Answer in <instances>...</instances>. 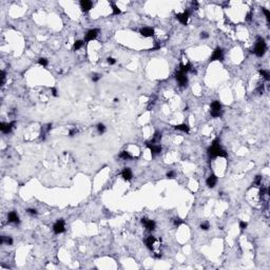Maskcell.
<instances>
[{
	"instance_id": "obj_32",
	"label": "cell",
	"mask_w": 270,
	"mask_h": 270,
	"mask_svg": "<svg viewBox=\"0 0 270 270\" xmlns=\"http://www.w3.org/2000/svg\"><path fill=\"white\" fill-rule=\"evenodd\" d=\"M263 13L265 14V16H266V18H267V20L269 21L270 20V12L267 10V9H263Z\"/></svg>"
},
{
	"instance_id": "obj_8",
	"label": "cell",
	"mask_w": 270,
	"mask_h": 270,
	"mask_svg": "<svg viewBox=\"0 0 270 270\" xmlns=\"http://www.w3.org/2000/svg\"><path fill=\"white\" fill-rule=\"evenodd\" d=\"M223 58H224V52H223V50H222L221 48H216V49L214 50V52H213L211 58H210V61H215V60L222 61Z\"/></svg>"
},
{
	"instance_id": "obj_14",
	"label": "cell",
	"mask_w": 270,
	"mask_h": 270,
	"mask_svg": "<svg viewBox=\"0 0 270 270\" xmlns=\"http://www.w3.org/2000/svg\"><path fill=\"white\" fill-rule=\"evenodd\" d=\"M92 7H93V4H92V2H91V1H89V0H81V1H80V8H81V11H82V12H85V13H87V12L91 11Z\"/></svg>"
},
{
	"instance_id": "obj_40",
	"label": "cell",
	"mask_w": 270,
	"mask_h": 270,
	"mask_svg": "<svg viewBox=\"0 0 270 270\" xmlns=\"http://www.w3.org/2000/svg\"><path fill=\"white\" fill-rule=\"evenodd\" d=\"M263 91H264V86L262 85V86H259V87L257 88V92H258V93H263Z\"/></svg>"
},
{
	"instance_id": "obj_29",
	"label": "cell",
	"mask_w": 270,
	"mask_h": 270,
	"mask_svg": "<svg viewBox=\"0 0 270 270\" xmlns=\"http://www.w3.org/2000/svg\"><path fill=\"white\" fill-rule=\"evenodd\" d=\"M209 228H210V225H209L208 222H204V223L200 224V229L201 230H208Z\"/></svg>"
},
{
	"instance_id": "obj_18",
	"label": "cell",
	"mask_w": 270,
	"mask_h": 270,
	"mask_svg": "<svg viewBox=\"0 0 270 270\" xmlns=\"http://www.w3.org/2000/svg\"><path fill=\"white\" fill-rule=\"evenodd\" d=\"M121 176L124 180H131L132 177H133V174H132V171L130 168H124L121 172Z\"/></svg>"
},
{
	"instance_id": "obj_4",
	"label": "cell",
	"mask_w": 270,
	"mask_h": 270,
	"mask_svg": "<svg viewBox=\"0 0 270 270\" xmlns=\"http://www.w3.org/2000/svg\"><path fill=\"white\" fill-rule=\"evenodd\" d=\"M53 230L56 234H60V233H63L65 231V224H64V221L61 219V220H58L54 226H53Z\"/></svg>"
},
{
	"instance_id": "obj_36",
	"label": "cell",
	"mask_w": 270,
	"mask_h": 270,
	"mask_svg": "<svg viewBox=\"0 0 270 270\" xmlns=\"http://www.w3.org/2000/svg\"><path fill=\"white\" fill-rule=\"evenodd\" d=\"M174 176H175L174 171H169V172L167 173V177H168V178H173Z\"/></svg>"
},
{
	"instance_id": "obj_19",
	"label": "cell",
	"mask_w": 270,
	"mask_h": 270,
	"mask_svg": "<svg viewBox=\"0 0 270 270\" xmlns=\"http://www.w3.org/2000/svg\"><path fill=\"white\" fill-rule=\"evenodd\" d=\"M174 129H175V130H178V131H183V132H186V133H189V131H190V128H189V126H188V124H186V123L177 124V126H175V127H174Z\"/></svg>"
},
{
	"instance_id": "obj_37",
	"label": "cell",
	"mask_w": 270,
	"mask_h": 270,
	"mask_svg": "<svg viewBox=\"0 0 270 270\" xmlns=\"http://www.w3.org/2000/svg\"><path fill=\"white\" fill-rule=\"evenodd\" d=\"M208 37H209L208 33H206V32H201V33H200V38H201V39H206V38H208Z\"/></svg>"
},
{
	"instance_id": "obj_20",
	"label": "cell",
	"mask_w": 270,
	"mask_h": 270,
	"mask_svg": "<svg viewBox=\"0 0 270 270\" xmlns=\"http://www.w3.org/2000/svg\"><path fill=\"white\" fill-rule=\"evenodd\" d=\"M0 244L13 245V238L11 236H1V238H0Z\"/></svg>"
},
{
	"instance_id": "obj_9",
	"label": "cell",
	"mask_w": 270,
	"mask_h": 270,
	"mask_svg": "<svg viewBox=\"0 0 270 270\" xmlns=\"http://www.w3.org/2000/svg\"><path fill=\"white\" fill-rule=\"evenodd\" d=\"M142 224H143V225L147 228V230H149V231H153V230H155V228H156L155 222L152 221V220H148V219H146V217H143V219H142Z\"/></svg>"
},
{
	"instance_id": "obj_11",
	"label": "cell",
	"mask_w": 270,
	"mask_h": 270,
	"mask_svg": "<svg viewBox=\"0 0 270 270\" xmlns=\"http://www.w3.org/2000/svg\"><path fill=\"white\" fill-rule=\"evenodd\" d=\"M98 33H99V30H97V29H93V30H90V31H89V32L86 34V38H85V41L89 42V41H92V40H94V39L97 37Z\"/></svg>"
},
{
	"instance_id": "obj_24",
	"label": "cell",
	"mask_w": 270,
	"mask_h": 270,
	"mask_svg": "<svg viewBox=\"0 0 270 270\" xmlns=\"http://www.w3.org/2000/svg\"><path fill=\"white\" fill-rule=\"evenodd\" d=\"M84 43H85V41H84V40H76V41H75V43H74V50H75V51L79 50V49L84 45Z\"/></svg>"
},
{
	"instance_id": "obj_30",
	"label": "cell",
	"mask_w": 270,
	"mask_h": 270,
	"mask_svg": "<svg viewBox=\"0 0 270 270\" xmlns=\"http://www.w3.org/2000/svg\"><path fill=\"white\" fill-rule=\"evenodd\" d=\"M247 226H248V224L246 222H240V229H241V231H244L247 228Z\"/></svg>"
},
{
	"instance_id": "obj_21",
	"label": "cell",
	"mask_w": 270,
	"mask_h": 270,
	"mask_svg": "<svg viewBox=\"0 0 270 270\" xmlns=\"http://www.w3.org/2000/svg\"><path fill=\"white\" fill-rule=\"evenodd\" d=\"M110 4H111V7H112V13H113V15H119V14L121 13V11L119 10V8H118L114 2H110Z\"/></svg>"
},
{
	"instance_id": "obj_34",
	"label": "cell",
	"mask_w": 270,
	"mask_h": 270,
	"mask_svg": "<svg viewBox=\"0 0 270 270\" xmlns=\"http://www.w3.org/2000/svg\"><path fill=\"white\" fill-rule=\"evenodd\" d=\"M107 61H108V63H109V64H111V65L116 63V59H114V58H112V57L107 58Z\"/></svg>"
},
{
	"instance_id": "obj_15",
	"label": "cell",
	"mask_w": 270,
	"mask_h": 270,
	"mask_svg": "<svg viewBox=\"0 0 270 270\" xmlns=\"http://www.w3.org/2000/svg\"><path fill=\"white\" fill-rule=\"evenodd\" d=\"M8 221H9V223H11V224H16V225L20 223L19 216L17 215V213H16L15 211H12V212L9 213V215H8Z\"/></svg>"
},
{
	"instance_id": "obj_13",
	"label": "cell",
	"mask_w": 270,
	"mask_h": 270,
	"mask_svg": "<svg viewBox=\"0 0 270 270\" xmlns=\"http://www.w3.org/2000/svg\"><path fill=\"white\" fill-rule=\"evenodd\" d=\"M139 33L144 37H152L154 35V29L153 28H149V27H145V28L141 29Z\"/></svg>"
},
{
	"instance_id": "obj_17",
	"label": "cell",
	"mask_w": 270,
	"mask_h": 270,
	"mask_svg": "<svg viewBox=\"0 0 270 270\" xmlns=\"http://www.w3.org/2000/svg\"><path fill=\"white\" fill-rule=\"evenodd\" d=\"M216 183H217V176H216L215 174H211V175L207 178V180H206V184H207V186H208L209 188H214L215 185H216Z\"/></svg>"
},
{
	"instance_id": "obj_2",
	"label": "cell",
	"mask_w": 270,
	"mask_h": 270,
	"mask_svg": "<svg viewBox=\"0 0 270 270\" xmlns=\"http://www.w3.org/2000/svg\"><path fill=\"white\" fill-rule=\"evenodd\" d=\"M266 49H267V46H266L265 40H264L263 38H258V39L256 40L255 48H254V51H253V52H254V54H255L257 57H262V56L265 54Z\"/></svg>"
},
{
	"instance_id": "obj_5",
	"label": "cell",
	"mask_w": 270,
	"mask_h": 270,
	"mask_svg": "<svg viewBox=\"0 0 270 270\" xmlns=\"http://www.w3.org/2000/svg\"><path fill=\"white\" fill-rule=\"evenodd\" d=\"M189 16H190V12H189V11H185L184 13H178V14L175 15L176 19H177L181 24H187V23H188Z\"/></svg>"
},
{
	"instance_id": "obj_22",
	"label": "cell",
	"mask_w": 270,
	"mask_h": 270,
	"mask_svg": "<svg viewBox=\"0 0 270 270\" xmlns=\"http://www.w3.org/2000/svg\"><path fill=\"white\" fill-rule=\"evenodd\" d=\"M119 157L120 158H122V159H132L133 157L130 155V153L129 152H127V151H121L120 152V154H119Z\"/></svg>"
},
{
	"instance_id": "obj_38",
	"label": "cell",
	"mask_w": 270,
	"mask_h": 270,
	"mask_svg": "<svg viewBox=\"0 0 270 270\" xmlns=\"http://www.w3.org/2000/svg\"><path fill=\"white\" fill-rule=\"evenodd\" d=\"M51 92H52V95L54 96V97H57L58 96V94H57V90H56V88H51Z\"/></svg>"
},
{
	"instance_id": "obj_35",
	"label": "cell",
	"mask_w": 270,
	"mask_h": 270,
	"mask_svg": "<svg viewBox=\"0 0 270 270\" xmlns=\"http://www.w3.org/2000/svg\"><path fill=\"white\" fill-rule=\"evenodd\" d=\"M27 212H28L30 215H36V214H37V211H36L35 209H28Z\"/></svg>"
},
{
	"instance_id": "obj_42",
	"label": "cell",
	"mask_w": 270,
	"mask_h": 270,
	"mask_svg": "<svg viewBox=\"0 0 270 270\" xmlns=\"http://www.w3.org/2000/svg\"><path fill=\"white\" fill-rule=\"evenodd\" d=\"M114 102H118V99H117V98H114Z\"/></svg>"
},
{
	"instance_id": "obj_33",
	"label": "cell",
	"mask_w": 270,
	"mask_h": 270,
	"mask_svg": "<svg viewBox=\"0 0 270 270\" xmlns=\"http://www.w3.org/2000/svg\"><path fill=\"white\" fill-rule=\"evenodd\" d=\"M262 183V176L261 175H257L255 177V180H254V185H261Z\"/></svg>"
},
{
	"instance_id": "obj_12",
	"label": "cell",
	"mask_w": 270,
	"mask_h": 270,
	"mask_svg": "<svg viewBox=\"0 0 270 270\" xmlns=\"http://www.w3.org/2000/svg\"><path fill=\"white\" fill-rule=\"evenodd\" d=\"M147 147L150 149L151 151V154L152 155H156V154H159L162 152V147L159 145H155V144H150V143H147Z\"/></svg>"
},
{
	"instance_id": "obj_28",
	"label": "cell",
	"mask_w": 270,
	"mask_h": 270,
	"mask_svg": "<svg viewBox=\"0 0 270 270\" xmlns=\"http://www.w3.org/2000/svg\"><path fill=\"white\" fill-rule=\"evenodd\" d=\"M173 224H174V226H175V227H179L180 225H183V224H184V221H183V220H180V219H178V217H176V219H174Z\"/></svg>"
},
{
	"instance_id": "obj_1",
	"label": "cell",
	"mask_w": 270,
	"mask_h": 270,
	"mask_svg": "<svg viewBox=\"0 0 270 270\" xmlns=\"http://www.w3.org/2000/svg\"><path fill=\"white\" fill-rule=\"evenodd\" d=\"M207 152L210 157H227V152L221 147L219 138H216L212 142V145H211V147L208 148Z\"/></svg>"
},
{
	"instance_id": "obj_10",
	"label": "cell",
	"mask_w": 270,
	"mask_h": 270,
	"mask_svg": "<svg viewBox=\"0 0 270 270\" xmlns=\"http://www.w3.org/2000/svg\"><path fill=\"white\" fill-rule=\"evenodd\" d=\"M16 124L15 121H12L10 123H6V122H1L0 123V130H1L3 133H10L13 129H14V126Z\"/></svg>"
},
{
	"instance_id": "obj_3",
	"label": "cell",
	"mask_w": 270,
	"mask_h": 270,
	"mask_svg": "<svg viewBox=\"0 0 270 270\" xmlns=\"http://www.w3.org/2000/svg\"><path fill=\"white\" fill-rule=\"evenodd\" d=\"M210 108H211L210 113L212 117H220L222 115V105L220 103V101L217 100L212 101L210 105Z\"/></svg>"
},
{
	"instance_id": "obj_39",
	"label": "cell",
	"mask_w": 270,
	"mask_h": 270,
	"mask_svg": "<svg viewBox=\"0 0 270 270\" xmlns=\"http://www.w3.org/2000/svg\"><path fill=\"white\" fill-rule=\"evenodd\" d=\"M4 79H6V72H4V71H1V85H3Z\"/></svg>"
},
{
	"instance_id": "obj_41",
	"label": "cell",
	"mask_w": 270,
	"mask_h": 270,
	"mask_svg": "<svg viewBox=\"0 0 270 270\" xmlns=\"http://www.w3.org/2000/svg\"><path fill=\"white\" fill-rule=\"evenodd\" d=\"M251 19V14H248L247 15V20H250Z\"/></svg>"
},
{
	"instance_id": "obj_16",
	"label": "cell",
	"mask_w": 270,
	"mask_h": 270,
	"mask_svg": "<svg viewBox=\"0 0 270 270\" xmlns=\"http://www.w3.org/2000/svg\"><path fill=\"white\" fill-rule=\"evenodd\" d=\"M179 71L181 72V73H184V74H187L188 72H194V70H193V68H192V65H191V63H180L179 64Z\"/></svg>"
},
{
	"instance_id": "obj_27",
	"label": "cell",
	"mask_w": 270,
	"mask_h": 270,
	"mask_svg": "<svg viewBox=\"0 0 270 270\" xmlns=\"http://www.w3.org/2000/svg\"><path fill=\"white\" fill-rule=\"evenodd\" d=\"M100 78H101V75H100V74H98V73H93V74H92V80H93V82H97Z\"/></svg>"
},
{
	"instance_id": "obj_26",
	"label": "cell",
	"mask_w": 270,
	"mask_h": 270,
	"mask_svg": "<svg viewBox=\"0 0 270 270\" xmlns=\"http://www.w3.org/2000/svg\"><path fill=\"white\" fill-rule=\"evenodd\" d=\"M38 63H39L40 65H42V66H46V65L49 64V61H48V59H46V58L41 57V58H39V59H38Z\"/></svg>"
},
{
	"instance_id": "obj_25",
	"label": "cell",
	"mask_w": 270,
	"mask_h": 270,
	"mask_svg": "<svg viewBox=\"0 0 270 270\" xmlns=\"http://www.w3.org/2000/svg\"><path fill=\"white\" fill-rule=\"evenodd\" d=\"M96 128H97V131L99 134H103L106 132V126L103 123H98Z\"/></svg>"
},
{
	"instance_id": "obj_6",
	"label": "cell",
	"mask_w": 270,
	"mask_h": 270,
	"mask_svg": "<svg viewBox=\"0 0 270 270\" xmlns=\"http://www.w3.org/2000/svg\"><path fill=\"white\" fill-rule=\"evenodd\" d=\"M175 78L176 80L178 81V84L180 85V87H187L188 85V78L186 76V74L181 73L180 71H178L176 74H175Z\"/></svg>"
},
{
	"instance_id": "obj_23",
	"label": "cell",
	"mask_w": 270,
	"mask_h": 270,
	"mask_svg": "<svg viewBox=\"0 0 270 270\" xmlns=\"http://www.w3.org/2000/svg\"><path fill=\"white\" fill-rule=\"evenodd\" d=\"M259 75H261L264 79H266V80H269V79H270V74H269V72H268V71L259 70Z\"/></svg>"
},
{
	"instance_id": "obj_31",
	"label": "cell",
	"mask_w": 270,
	"mask_h": 270,
	"mask_svg": "<svg viewBox=\"0 0 270 270\" xmlns=\"http://www.w3.org/2000/svg\"><path fill=\"white\" fill-rule=\"evenodd\" d=\"M77 129L76 128H74V129H71L70 130V132H69V136H71V137H73V136H75V135L77 134Z\"/></svg>"
},
{
	"instance_id": "obj_7",
	"label": "cell",
	"mask_w": 270,
	"mask_h": 270,
	"mask_svg": "<svg viewBox=\"0 0 270 270\" xmlns=\"http://www.w3.org/2000/svg\"><path fill=\"white\" fill-rule=\"evenodd\" d=\"M146 245L150 250H155V248L158 246V241L154 236L150 235L146 238Z\"/></svg>"
}]
</instances>
